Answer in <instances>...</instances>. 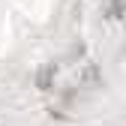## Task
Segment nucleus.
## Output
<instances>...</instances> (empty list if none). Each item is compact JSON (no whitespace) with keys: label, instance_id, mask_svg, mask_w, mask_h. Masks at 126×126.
Segmentation results:
<instances>
[{"label":"nucleus","instance_id":"obj_1","mask_svg":"<svg viewBox=\"0 0 126 126\" xmlns=\"http://www.w3.org/2000/svg\"><path fill=\"white\" fill-rule=\"evenodd\" d=\"M126 9V0H111V9H108V15H120Z\"/></svg>","mask_w":126,"mask_h":126}]
</instances>
